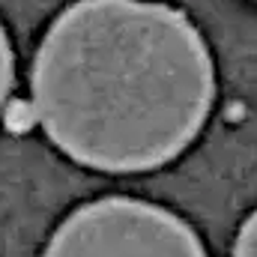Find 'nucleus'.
Returning <instances> with one entry per match:
<instances>
[{
    "label": "nucleus",
    "mask_w": 257,
    "mask_h": 257,
    "mask_svg": "<svg viewBox=\"0 0 257 257\" xmlns=\"http://www.w3.org/2000/svg\"><path fill=\"white\" fill-rule=\"evenodd\" d=\"M9 87H12V48H9V39L0 27V108L9 96Z\"/></svg>",
    "instance_id": "3"
},
{
    "label": "nucleus",
    "mask_w": 257,
    "mask_h": 257,
    "mask_svg": "<svg viewBox=\"0 0 257 257\" xmlns=\"http://www.w3.org/2000/svg\"><path fill=\"white\" fill-rule=\"evenodd\" d=\"M33 114L78 165L138 174L174 162L206 123L215 69L192 21L150 0H78L33 63Z\"/></svg>",
    "instance_id": "1"
},
{
    "label": "nucleus",
    "mask_w": 257,
    "mask_h": 257,
    "mask_svg": "<svg viewBox=\"0 0 257 257\" xmlns=\"http://www.w3.org/2000/svg\"><path fill=\"white\" fill-rule=\"evenodd\" d=\"M233 257H257V212L242 224V230H239V236H236Z\"/></svg>",
    "instance_id": "4"
},
{
    "label": "nucleus",
    "mask_w": 257,
    "mask_h": 257,
    "mask_svg": "<svg viewBox=\"0 0 257 257\" xmlns=\"http://www.w3.org/2000/svg\"><path fill=\"white\" fill-rule=\"evenodd\" d=\"M42 257H206L197 233L165 206L102 197L78 206Z\"/></svg>",
    "instance_id": "2"
}]
</instances>
